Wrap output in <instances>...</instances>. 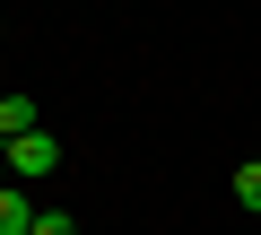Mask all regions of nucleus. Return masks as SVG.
I'll use <instances>...</instances> for the list:
<instances>
[{
    "label": "nucleus",
    "instance_id": "f257e3e1",
    "mask_svg": "<svg viewBox=\"0 0 261 235\" xmlns=\"http://www.w3.org/2000/svg\"><path fill=\"white\" fill-rule=\"evenodd\" d=\"M0 148H9V183H44L61 166V140L53 131H18V140H0Z\"/></svg>",
    "mask_w": 261,
    "mask_h": 235
},
{
    "label": "nucleus",
    "instance_id": "f03ea898",
    "mask_svg": "<svg viewBox=\"0 0 261 235\" xmlns=\"http://www.w3.org/2000/svg\"><path fill=\"white\" fill-rule=\"evenodd\" d=\"M0 235H35V200H27V183H0Z\"/></svg>",
    "mask_w": 261,
    "mask_h": 235
},
{
    "label": "nucleus",
    "instance_id": "7ed1b4c3",
    "mask_svg": "<svg viewBox=\"0 0 261 235\" xmlns=\"http://www.w3.org/2000/svg\"><path fill=\"white\" fill-rule=\"evenodd\" d=\"M0 131H9V140H18V131H44V122H35V96H0Z\"/></svg>",
    "mask_w": 261,
    "mask_h": 235
},
{
    "label": "nucleus",
    "instance_id": "20e7f679",
    "mask_svg": "<svg viewBox=\"0 0 261 235\" xmlns=\"http://www.w3.org/2000/svg\"><path fill=\"white\" fill-rule=\"evenodd\" d=\"M235 200H244V209H261V157H252V166H235Z\"/></svg>",
    "mask_w": 261,
    "mask_h": 235
},
{
    "label": "nucleus",
    "instance_id": "39448f33",
    "mask_svg": "<svg viewBox=\"0 0 261 235\" xmlns=\"http://www.w3.org/2000/svg\"><path fill=\"white\" fill-rule=\"evenodd\" d=\"M35 235H79V218L70 209H35Z\"/></svg>",
    "mask_w": 261,
    "mask_h": 235
},
{
    "label": "nucleus",
    "instance_id": "423d86ee",
    "mask_svg": "<svg viewBox=\"0 0 261 235\" xmlns=\"http://www.w3.org/2000/svg\"><path fill=\"white\" fill-rule=\"evenodd\" d=\"M0 183H9V148H0Z\"/></svg>",
    "mask_w": 261,
    "mask_h": 235
},
{
    "label": "nucleus",
    "instance_id": "0eeeda50",
    "mask_svg": "<svg viewBox=\"0 0 261 235\" xmlns=\"http://www.w3.org/2000/svg\"><path fill=\"white\" fill-rule=\"evenodd\" d=\"M0 140H9V131H0Z\"/></svg>",
    "mask_w": 261,
    "mask_h": 235
}]
</instances>
